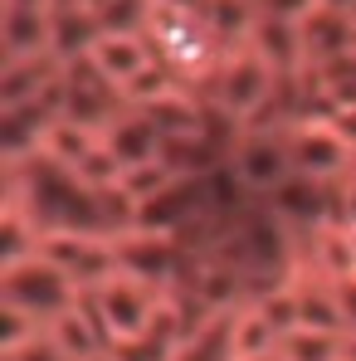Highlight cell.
I'll list each match as a JSON object with an SVG mask.
<instances>
[{
    "label": "cell",
    "mask_w": 356,
    "mask_h": 361,
    "mask_svg": "<svg viewBox=\"0 0 356 361\" xmlns=\"http://www.w3.org/2000/svg\"><path fill=\"white\" fill-rule=\"evenodd\" d=\"M278 83H283V73L264 59L254 44H244V49L225 54V63L215 68V78L205 83V93H210V103H220L239 122H254L269 108V98L278 93Z\"/></svg>",
    "instance_id": "obj_1"
},
{
    "label": "cell",
    "mask_w": 356,
    "mask_h": 361,
    "mask_svg": "<svg viewBox=\"0 0 356 361\" xmlns=\"http://www.w3.org/2000/svg\"><path fill=\"white\" fill-rule=\"evenodd\" d=\"M78 283L63 274L54 259H44V254H35V259H20V264H5V302L10 307H20V312H30V317H39L44 327L68 312L73 302H78Z\"/></svg>",
    "instance_id": "obj_2"
},
{
    "label": "cell",
    "mask_w": 356,
    "mask_h": 361,
    "mask_svg": "<svg viewBox=\"0 0 356 361\" xmlns=\"http://www.w3.org/2000/svg\"><path fill=\"white\" fill-rule=\"evenodd\" d=\"M288 161L297 176L312 180H347L356 171V142L332 118H302L283 132Z\"/></svg>",
    "instance_id": "obj_3"
},
{
    "label": "cell",
    "mask_w": 356,
    "mask_h": 361,
    "mask_svg": "<svg viewBox=\"0 0 356 361\" xmlns=\"http://www.w3.org/2000/svg\"><path fill=\"white\" fill-rule=\"evenodd\" d=\"M93 298H98V312H103L108 342L122 347V342H137V337L152 327V317H156V307L166 298V288H156V283H147V279L118 269L108 283L93 288Z\"/></svg>",
    "instance_id": "obj_4"
},
{
    "label": "cell",
    "mask_w": 356,
    "mask_h": 361,
    "mask_svg": "<svg viewBox=\"0 0 356 361\" xmlns=\"http://www.w3.org/2000/svg\"><path fill=\"white\" fill-rule=\"evenodd\" d=\"M230 166L239 171V180H244L254 195H269L278 180L293 176L283 132H244L235 142V152H230Z\"/></svg>",
    "instance_id": "obj_5"
},
{
    "label": "cell",
    "mask_w": 356,
    "mask_h": 361,
    "mask_svg": "<svg viewBox=\"0 0 356 361\" xmlns=\"http://www.w3.org/2000/svg\"><path fill=\"white\" fill-rule=\"evenodd\" d=\"M88 59L127 93V83H132L137 73H147V68L156 63V54H152V44H147L142 30H103L98 44L88 49Z\"/></svg>",
    "instance_id": "obj_6"
},
{
    "label": "cell",
    "mask_w": 356,
    "mask_h": 361,
    "mask_svg": "<svg viewBox=\"0 0 356 361\" xmlns=\"http://www.w3.org/2000/svg\"><path fill=\"white\" fill-rule=\"evenodd\" d=\"M103 142H108V152L122 161V171H127V166H142V161H152V157H161V127L147 118L142 108H132V103L103 127Z\"/></svg>",
    "instance_id": "obj_7"
},
{
    "label": "cell",
    "mask_w": 356,
    "mask_h": 361,
    "mask_svg": "<svg viewBox=\"0 0 356 361\" xmlns=\"http://www.w3.org/2000/svg\"><path fill=\"white\" fill-rule=\"evenodd\" d=\"M54 54V10L5 5V59H44Z\"/></svg>",
    "instance_id": "obj_8"
},
{
    "label": "cell",
    "mask_w": 356,
    "mask_h": 361,
    "mask_svg": "<svg viewBox=\"0 0 356 361\" xmlns=\"http://www.w3.org/2000/svg\"><path fill=\"white\" fill-rule=\"evenodd\" d=\"M347 357V332H312L293 327L278 342V361H342Z\"/></svg>",
    "instance_id": "obj_9"
},
{
    "label": "cell",
    "mask_w": 356,
    "mask_h": 361,
    "mask_svg": "<svg viewBox=\"0 0 356 361\" xmlns=\"http://www.w3.org/2000/svg\"><path fill=\"white\" fill-rule=\"evenodd\" d=\"M176 180H180V176L166 166V161H161V157H152V161H142V166H127L118 185H122V195H127V200L142 210V205H152L161 190H171Z\"/></svg>",
    "instance_id": "obj_10"
},
{
    "label": "cell",
    "mask_w": 356,
    "mask_h": 361,
    "mask_svg": "<svg viewBox=\"0 0 356 361\" xmlns=\"http://www.w3.org/2000/svg\"><path fill=\"white\" fill-rule=\"evenodd\" d=\"M49 327L39 322V317H30V312H20V307H10L5 302V322H0V347L5 352H15V347H30L35 337H44Z\"/></svg>",
    "instance_id": "obj_11"
},
{
    "label": "cell",
    "mask_w": 356,
    "mask_h": 361,
    "mask_svg": "<svg viewBox=\"0 0 356 361\" xmlns=\"http://www.w3.org/2000/svg\"><path fill=\"white\" fill-rule=\"evenodd\" d=\"M5 361H68V357H63L59 347H54V337L44 332V337H35L30 347H15V352H5Z\"/></svg>",
    "instance_id": "obj_12"
},
{
    "label": "cell",
    "mask_w": 356,
    "mask_h": 361,
    "mask_svg": "<svg viewBox=\"0 0 356 361\" xmlns=\"http://www.w3.org/2000/svg\"><path fill=\"white\" fill-rule=\"evenodd\" d=\"M342 254H347V279H356V225H342Z\"/></svg>",
    "instance_id": "obj_13"
},
{
    "label": "cell",
    "mask_w": 356,
    "mask_h": 361,
    "mask_svg": "<svg viewBox=\"0 0 356 361\" xmlns=\"http://www.w3.org/2000/svg\"><path fill=\"white\" fill-rule=\"evenodd\" d=\"M317 5H327V10H347V15L356 10V0H317Z\"/></svg>",
    "instance_id": "obj_14"
},
{
    "label": "cell",
    "mask_w": 356,
    "mask_h": 361,
    "mask_svg": "<svg viewBox=\"0 0 356 361\" xmlns=\"http://www.w3.org/2000/svg\"><path fill=\"white\" fill-rule=\"evenodd\" d=\"M254 361H278V352H274V357H254Z\"/></svg>",
    "instance_id": "obj_15"
}]
</instances>
